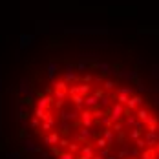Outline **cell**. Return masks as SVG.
Masks as SVG:
<instances>
[{"label": "cell", "instance_id": "1", "mask_svg": "<svg viewBox=\"0 0 159 159\" xmlns=\"http://www.w3.org/2000/svg\"><path fill=\"white\" fill-rule=\"evenodd\" d=\"M62 31L68 35H106V33H111L108 28H66Z\"/></svg>", "mask_w": 159, "mask_h": 159}, {"label": "cell", "instance_id": "2", "mask_svg": "<svg viewBox=\"0 0 159 159\" xmlns=\"http://www.w3.org/2000/svg\"><path fill=\"white\" fill-rule=\"evenodd\" d=\"M20 148H22L24 152H30V154H40V152H42L40 144H37L35 141H31V139H22V141H20Z\"/></svg>", "mask_w": 159, "mask_h": 159}, {"label": "cell", "instance_id": "3", "mask_svg": "<svg viewBox=\"0 0 159 159\" xmlns=\"http://www.w3.org/2000/svg\"><path fill=\"white\" fill-rule=\"evenodd\" d=\"M53 95H44V97H39L37 101H35V108H40V110H46L49 111L51 108V104H53Z\"/></svg>", "mask_w": 159, "mask_h": 159}, {"label": "cell", "instance_id": "4", "mask_svg": "<svg viewBox=\"0 0 159 159\" xmlns=\"http://www.w3.org/2000/svg\"><path fill=\"white\" fill-rule=\"evenodd\" d=\"M90 90H92V86L90 84H86V82H82V84H73L71 88H70V95H73V93H79V95L82 97H86V95H90Z\"/></svg>", "mask_w": 159, "mask_h": 159}, {"label": "cell", "instance_id": "5", "mask_svg": "<svg viewBox=\"0 0 159 159\" xmlns=\"http://www.w3.org/2000/svg\"><path fill=\"white\" fill-rule=\"evenodd\" d=\"M79 119H80V123H82V126L84 128H92L93 126V113H92V110H82L80 111V115H79Z\"/></svg>", "mask_w": 159, "mask_h": 159}, {"label": "cell", "instance_id": "6", "mask_svg": "<svg viewBox=\"0 0 159 159\" xmlns=\"http://www.w3.org/2000/svg\"><path fill=\"white\" fill-rule=\"evenodd\" d=\"M18 42H20V49L30 48V46L35 44V35H31V33H22L18 37Z\"/></svg>", "mask_w": 159, "mask_h": 159}, {"label": "cell", "instance_id": "7", "mask_svg": "<svg viewBox=\"0 0 159 159\" xmlns=\"http://www.w3.org/2000/svg\"><path fill=\"white\" fill-rule=\"evenodd\" d=\"M80 48H108V42H102V40H84V42H80Z\"/></svg>", "mask_w": 159, "mask_h": 159}, {"label": "cell", "instance_id": "8", "mask_svg": "<svg viewBox=\"0 0 159 159\" xmlns=\"http://www.w3.org/2000/svg\"><path fill=\"white\" fill-rule=\"evenodd\" d=\"M44 137V144L46 146H53V144H59V141H61V135H59V132H51V134H44L42 135Z\"/></svg>", "mask_w": 159, "mask_h": 159}, {"label": "cell", "instance_id": "9", "mask_svg": "<svg viewBox=\"0 0 159 159\" xmlns=\"http://www.w3.org/2000/svg\"><path fill=\"white\" fill-rule=\"evenodd\" d=\"M84 104H86V108L88 110H95L97 106H99V97L95 93H90V95L84 97Z\"/></svg>", "mask_w": 159, "mask_h": 159}, {"label": "cell", "instance_id": "10", "mask_svg": "<svg viewBox=\"0 0 159 159\" xmlns=\"http://www.w3.org/2000/svg\"><path fill=\"white\" fill-rule=\"evenodd\" d=\"M55 125H57V121H55V117H53V113H49L48 117L42 121V125H40V128L42 130H46V132H51L53 128H55Z\"/></svg>", "mask_w": 159, "mask_h": 159}, {"label": "cell", "instance_id": "11", "mask_svg": "<svg viewBox=\"0 0 159 159\" xmlns=\"http://www.w3.org/2000/svg\"><path fill=\"white\" fill-rule=\"evenodd\" d=\"M61 121H68V123H71V121H75L77 117H79V111H68V110H61Z\"/></svg>", "mask_w": 159, "mask_h": 159}, {"label": "cell", "instance_id": "12", "mask_svg": "<svg viewBox=\"0 0 159 159\" xmlns=\"http://www.w3.org/2000/svg\"><path fill=\"white\" fill-rule=\"evenodd\" d=\"M143 102H144V101H143V97H141V95H132L130 99H128L126 106L134 110V108H139V106H143Z\"/></svg>", "mask_w": 159, "mask_h": 159}, {"label": "cell", "instance_id": "13", "mask_svg": "<svg viewBox=\"0 0 159 159\" xmlns=\"http://www.w3.org/2000/svg\"><path fill=\"white\" fill-rule=\"evenodd\" d=\"M57 70H59V64L51 61V62L48 64V68H46V75H48L49 80H55V73H57Z\"/></svg>", "mask_w": 159, "mask_h": 159}, {"label": "cell", "instance_id": "14", "mask_svg": "<svg viewBox=\"0 0 159 159\" xmlns=\"http://www.w3.org/2000/svg\"><path fill=\"white\" fill-rule=\"evenodd\" d=\"M102 137L106 139L108 146H111V144H113V141H115V132H113L111 128H104V130H102Z\"/></svg>", "mask_w": 159, "mask_h": 159}, {"label": "cell", "instance_id": "15", "mask_svg": "<svg viewBox=\"0 0 159 159\" xmlns=\"http://www.w3.org/2000/svg\"><path fill=\"white\" fill-rule=\"evenodd\" d=\"M119 77L126 79V80H135L137 79V71H134V70H123V71H119Z\"/></svg>", "mask_w": 159, "mask_h": 159}, {"label": "cell", "instance_id": "16", "mask_svg": "<svg viewBox=\"0 0 159 159\" xmlns=\"http://www.w3.org/2000/svg\"><path fill=\"white\" fill-rule=\"evenodd\" d=\"M71 101H73V106H75V110H77V111L82 110V104H84V97L79 95V93H73V95H71Z\"/></svg>", "mask_w": 159, "mask_h": 159}, {"label": "cell", "instance_id": "17", "mask_svg": "<svg viewBox=\"0 0 159 159\" xmlns=\"http://www.w3.org/2000/svg\"><path fill=\"white\" fill-rule=\"evenodd\" d=\"M93 68H97L102 75H106V73H110V70H111V66L110 64H106V62H97V61H93Z\"/></svg>", "mask_w": 159, "mask_h": 159}, {"label": "cell", "instance_id": "18", "mask_svg": "<svg viewBox=\"0 0 159 159\" xmlns=\"http://www.w3.org/2000/svg\"><path fill=\"white\" fill-rule=\"evenodd\" d=\"M77 80H79V77H77L75 71H66V73H64V82H66V84H75Z\"/></svg>", "mask_w": 159, "mask_h": 159}, {"label": "cell", "instance_id": "19", "mask_svg": "<svg viewBox=\"0 0 159 159\" xmlns=\"http://www.w3.org/2000/svg\"><path fill=\"white\" fill-rule=\"evenodd\" d=\"M156 157H157V152L154 148H146V150H143V154H141V159H156Z\"/></svg>", "mask_w": 159, "mask_h": 159}, {"label": "cell", "instance_id": "20", "mask_svg": "<svg viewBox=\"0 0 159 159\" xmlns=\"http://www.w3.org/2000/svg\"><path fill=\"white\" fill-rule=\"evenodd\" d=\"M51 84H53V88H55V90H62V92L68 90V84L64 82V79L62 80H51Z\"/></svg>", "mask_w": 159, "mask_h": 159}, {"label": "cell", "instance_id": "21", "mask_svg": "<svg viewBox=\"0 0 159 159\" xmlns=\"http://www.w3.org/2000/svg\"><path fill=\"white\" fill-rule=\"evenodd\" d=\"M135 115H137V119H139V121H143V123L146 121V119H148V117H150L146 108H139V110L135 111Z\"/></svg>", "mask_w": 159, "mask_h": 159}, {"label": "cell", "instance_id": "22", "mask_svg": "<svg viewBox=\"0 0 159 159\" xmlns=\"http://www.w3.org/2000/svg\"><path fill=\"white\" fill-rule=\"evenodd\" d=\"M33 115H35V117H39L40 121H44V119H46V117L49 115V111L40 110V108H35V110H33Z\"/></svg>", "mask_w": 159, "mask_h": 159}, {"label": "cell", "instance_id": "23", "mask_svg": "<svg viewBox=\"0 0 159 159\" xmlns=\"http://www.w3.org/2000/svg\"><path fill=\"white\" fill-rule=\"evenodd\" d=\"M70 128H71V123H68V121H61L59 123V132H62V134H68Z\"/></svg>", "mask_w": 159, "mask_h": 159}, {"label": "cell", "instance_id": "24", "mask_svg": "<svg viewBox=\"0 0 159 159\" xmlns=\"http://www.w3.org/2000/svg\"><path fill=\"white\" fill-rule=\"evenodd\" d=\"M88 64H90V61H88V59H80L75 68H77V70H80V71H84V70H88Z\"/></svg>", "mask_w": 159, "mask_h": 159}, {"label": "cell", "instance_id": "25", "mask_svg": "<svg viewBox=\"0 0 159 159\" xmlns=\"http://www.w3.org/2000/svg\"><path fill=\"white\" fill-rule=\"evenodd\" d=\"M53 99H55V101H62L64 102V99H66V92H62V90H55V92H53Z\"/></svg>", "mask_w": 159, "mask_h": 159}, {"label": "cell", "instance_id": "26", "mask_svg": "<svg viewBox=\"0 0 159 159\" xmlns=\"http://www.w3.org/2000/svg\"><path fill=\"white\" fill-rule=\"evenodd\" d=\"M95 146H99V148L102 150V148H108V143H106V139H104V137L101 135V137H97V141H95Z\"/></svg>", "mask_w": 159, "mask_h": 159}, {"label": "cell", "instance_id": "27", "mask_svg": "<svg viewBox=\"0 0 159 159\" xmlns=\"http://www.w3.org/2000/svg\"><path fill=\"white\" fill-rule=\"evenodd\" d=\"M51 148V154L55 156V157H61V154H62V148L59 146V144H53V146H49Z\"/></svg>", "mask_w": 159, "mask_h": 159}, {"label": "cell", "instance_id": "28", "mask_svg": "<svg viewBox=\"0 0 159 159\" xmlns=\"http://www.w3.org/2000/svg\"><path fill=\"white\" fill-rule=\"evenodd\" d=\"M101 123L104 125V128H111V125H113V121H111L110 115H104V117L101 119Z\"/></svg>", "mask_w": 159, "mask_h": 159}, {"label": "cell", "instance_id": "29", "mask_svg": "<svg viewBox=\"0 0 159 159\" xmlns=\"http://www.w3.org/2000/svg\"><path fill=\"white\" fill-rule=\"evenodd\" d=\"M117 93H121V95H134V90H132V88H119V90H117Z\"/></svg>", "mask_w": 159, "mask_h": 159}, {"label": "cell", "instance_id": "30", "mask_svg": "<svg viewBox=\"0 0 159 159\" xmlns=\"http://www.w3.org/2000/svg\"><path fill=\"white\" fill-rule=\"evenodd\" d=\"M123 128H125V125H123L121 121H117V123H113V125H111V130H113V132H117V134H119V132H123Z\"/></svg>", "mask_w": 159, "mask_h": 159}, {"label": "cell", "instance_id": "31", "mask_svg": "<svg viewBox=\"0 0 159 159\" xmlns=\"http://www.w3.org/2000/svg\"><path fill=\"white\" fill-rule=\"evenodd\" d=\"M113 86H115V82H113L111 79H106L104 82H102V88H104V90H113Z\"/></svg>", "mask_w": 159, "mask_h": 159}, {"label": "cell", "instance_id": "32", "mask_svg": "<svg viewBox=\"0 0 159 159\" xmlns=\"http://www.w3.org/2000/svg\"><path fill=\"white\" fill-rule=\"evenodd\" d=\"M79 150H80V146L75 143H70V146H68V152H71V154H77Z\"/></svg>", "mask_w": 159, "mask_h": 159}, {"label": "cell", "instance_id": "33", "mask_svg": "<svg viewBox=\"0 0 159 159\" xmlns=\"http://www.w3.org/2000/svg\"><path fill=\"white\" fill-rule=\"evenodd\" d=\"M40 125H42V123H40V119L33 115V117H31V128H40Z\"/></svg>", "mask_w": 159, "mask_h": 159}, {"label": "cell", "instance_id": "34", "mask_svg": "<svg viewBox=\"0 0 159 159\" xmlns=\"http://www.w3.org/2000/svg\"><path fill=\"white\" fill-rule=\"evenodd\" d=\"M57 159H75V154H71V152H62L61 157H57Z\"/></svg>", "mask_w": 159, "mask_h": 159}, {"label": "cell", "instance_id": "35", "mask_svg": "<svg viewBox=\"0 0 159 159\" xmlns=\"http://www.w3.org/2000/svg\"><path fill=\"white\" fill-rule=\"evenodd\" d=\"M6 159H20V154L18 152H7L6 154Z\"/></svg>", "mask_w": 159, "mask_h": 159}, {"label": "cell", "instance_id": "36", "mask_svg": "<svg viewBox=\"0 0 159 159\" xmlns=\"http://www.w3.org/2000/svg\"><path fill=\"white\" fill-rule=\"evenodd\" d=\"M59 146H61V148H68V146H70V141H68V139H64V137H61Z\"/></svg>", "mask_w": 159, "mask_h": 159}, {"label": "cell", "instance_id": "37", "mask_svg": "<svg viewBox=\"0 0 159 159\" xmlns=\"http://www.w3.org/2000/svg\"><path fill=\"white\" fill-rule=\"evenodd\" d=\"M82 80H84V82H86V84H90V82H92V80H93V77H92V75H90V73H86V75H84V77H82Z\"/></svg>", "mask_w": 159, "mask_h": 159}, {"label": "cell", "instance_id": "38", "mask_svg": "<svg viewBox=\"0 0 159 159\" xmlns=\"http://www.w3.org/2000/svg\"><path fill=\"white\" fill-rule=\"evenodd\" d=\"M152 77L159 79V66H154V70H152Z\"/></svg>", "mask_w": 159, "mask_h": 159}, {"label": "cell", "instance_id": "39", "mask_svg": "<svg viewBox=\"0 0 159 159\" xmlns=\"http://www.w3.org/2000/svg\"><path fill=\"white\" fill-rule=\"evenodd\" d=\"M73 70H75V64H73V62L66 64V71H73Z\"/></svg>", "mask_w": 159, "mask_h": 159}, {"label": "cell", "instance_id": "40", "mask_svg": "<svg viewBox=\"0 0 159 159\" xmlns=\"http://www.w3.org/2000/svg\"><path fill=\"white\" fill-rule=\"evenodd\" d=\"M137 90H139V92H144V90H146V86H144L141 80H137Z\"/></svg>", "mask_w": 159, "mask_h": 159}, {"label": "cell", "instance_id": "41", "mask_svg": "<svg viewBox=\"0 0 159 159\" xmlns=\"http://www.w3.org/2000/svg\"><path fill=\"white\" fill-rule=\"evenodd\" d=\"M40 156H42V159H49V152H44V150H42Z\"/></svg>", "mask_w": 159, "mask_h": 159}, {"label": "cell", "instance_id": "42", "mask_svg": "<svg viewBox=\"0 0 159 159\" xmlns=\"http://www.w3.org/2000/svg\"><path fill=\"white\" fill-rule=\"evenodd\" d=\"M108 159H119V157H117V156H110Z\"/></svg>", "mask_w": 159, "mask_h": 159}, {"label": "cell", "instance_id": "43", "mask_svg": "<svg viewBox=\"0 0 159 159\" xmlns=\"http://www.w3.org/2000/svg\"><path fill=\"white\" fill-rule=\"evenodd\" d=\"M156 92H157V93H159V84H157V88H156Z\"/></svg>", "mask_w": 159, "mask_h": 159}, {"label": "cell", "instance_id": "44", "mask_svg": "<svg viewBox=\"0 0 159 159\" xmlns=\"http://www.w3.org/2000/svg\"><path fill=\"white\" fill-rule=\"evenodd\" d=\"M157 134H159V125H157Z\"/></svg>", "mask_w": 159, "mask_h": 159}]
</instances>
